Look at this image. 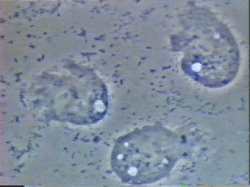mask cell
Returning <instances> with one entry per match:
<instances>
[{
  "mask_svg": "<svg viewBox=\"0 0 250 187\" xmlns=\"http://www.w3.org/2000/svg\"><path fill=\"white\" fill-rule=\"evenodd\" d=\"M143 140L138 143L135 137L126 138L116 151L118 173L128 180L144 182L148 176L164 174L177 159L175 144L169 139L155 136L148 142V136Z\"/></svg>",
  "mask_w": 250,
  "mask_h": 187,
  "instance_id": "cell-1",
  "label": "cell"
}]
</instances>
